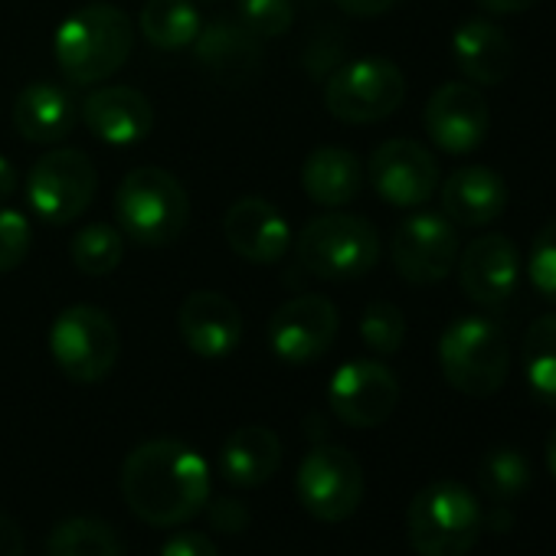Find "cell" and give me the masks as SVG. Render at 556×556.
I'll list each match as a JSON object with an SVG mask.
<instances>
[{
    "instance_id": "obj_27",
    "label": "cell",
    "mask_w": 556,
    "mask_h": 556,
    "mask_svg": "<svg viewBox=\"0 0 556 556\" xmlns=\"http://www.w3.org/2000/svg\"><path fill=\"white\" fill-rule=\"evenodd\" d=\"M520 361L533 396L556 409V315H543L527 328Z\"/></svg>"
},
{
    "instance_id": "obj_13",
    "label": "cell",
    "mask_w": 556,
    "mask_h": 556,
    "mask_svg": "<svg viewBox=\"0 0 556 556\" xmlns=\"http://www.w3.org/2000/svg\"><path fill=\"white\" fill-rule=\"evenodd\" d=\"M328 403L344 426H383L400 403V380L380 361H351L338 367L328 387Z\"/></svg>"
},
{
    "instance_id": "obj_16",
    "label": "cell",
    "mask_w": 556,
    "mask_h": 556,
    "mask_svg": "<svg viewBox=\"0 0 556 556\" xmlns=\"http://www.w3.org/2000/svg\"><path fill=\"white\" fill-rule=\"evenodd\" d=\"M455 268H458V286L465 299L484 308H497L517 289L520 255H517V245L504 232H484L458 252Z\"/></svg>"
},
{
    "instance_id": "obj_36",
    "label": "cell",
    "mask_w": 556,
    "mask_h": 556,
    "mask_svg": "<svg viewBox=\"0 0 556 556\" xmlns=\"http://www.w3.org/2000/svg\"><path fill=\"white\" fill-rule=\"evenodd\" d=\"M161 556H219V549L203 533H177L164 543Z\"/></svg>"
},
{
    "instance_id": "obj_8",
    "label": "cell",
    "mask_w": 556,
    "mask_h": 556,
    "mask_svg": "<svg viewBox=\"0 0 556 556\" xmlns=\"http://www.w3.org/2000/svg\"><path fill=\"white\" fill-rule=\"evenodd\" d=\"M406 99L403 70L383 56H361L334 70L325 86V109L344 125H374L390 118Z\"/></svg>"
},
{
    "instance_id": "obj_2",
    "label": "cell",
    "mask_w": 556,
    "mask_h": 556,
    "mask_svg": "<svg viewBox=\"0 0 556 556\" xmlns=\"http://www.w3.org/2000/svg\"><path fill=\"white\" fill-rule=\"evenodd\" d=\"M131 47V17L115 4H86L73 11L53 37L56 66L73 86H96L115 76L128 63Z\"/></svg>"
},
{
    "instance_id": "obj_11",
    "label": "cell",
    "mask_w": 556,
    "mask_h": 556,
    "mask_svg": "<svg viewBox=\"0 0 556 556\" xmlns=\"http://www.w3.org/2000/svg\"><path fill=\"white\" fill-rule=\"evenodd\" d=\"M458 229L445 213L419 210L409 213L390 242V255L396 271L409 286H435L452 275L458 262Z\"/></svg>"
},
{
    "instance_id": "obj_6",
    "label": "cell",
    "mask_w": 556,
    "mask_h": 556,
    "mask_svg": "<svg viewBox=\"0 0 556 556\" xmlns=\"http://www.w3.org/2000/svg\"><path fill=\"white\" fill-rule=\"evenodd\" d=\"M295 249L312 275L351 282L380 262V232L357 213H325L299 232Z\"/></svg>"
},
{
    "instance_id": "obj_21",
    "label": "cell",
    "mask_w": 556,
    "mask_h": 556,
    "mask_svg": "<svg viewBox=\"0 0 556 556\" xmlns=\"http://www.w3.org/2000/svg\"><path fill=\"white\" fill-rule=\"evenodd\" d=\"M439 197H442V213L455 226H471V229L494 223L510 200L504 177L484 164H465L452 170L448 180L439 184Z\"/></svg>"
},
{
    "instance_id": "obj_14",
    "label": "cell",
    "mask_w": 556,
    "mask_h": 556,
    "mask_svg": "<svg viewBox=\"0 0 556 556\" xmlns=\"http://www.w3.org/2000/svg\"><path fill=\"white\" fill-rule=\"evenodd\" d=\"M370 187L390 206H422L439 190V164L413 138H390L370 154Z\"/></svg>"
},
{
    "instance_id": "obj_19",
    "label": "cell",
    "mask_w": 556,
    "mask_h": 556,
    "mask_svg": "<svg viewBox=\"0 0 556 556\" xmlns=\"http://www.w3.org/2000/svg\"><path fill=\"white\" fill-rule=\"evenodd\" d=\"M177 331L184 344L206 361L232 354L242 341V315L219 292H190L177 312Z\"/></svg>"
},
{
    "instance_id": "obj_23",
    "label": "cell",
    "mask_w": 556,
    "mask_h": 556,
    "mask_svg": "<svg viewBox=\"0 0 556 556\" xmlns=\"http://www.w3.org/2000/svg\"><path fill=\"white\" fill-rule=\"evenodd\" d=\"M452 56L475 86H501L514 73V43L491 21H468L452 37Z\"/></svg>"
},
{
    "instance_id": "obj_9",
    "label": "cell",
    "mask_w": 556,
    "mask_h": 556,
    "mask_svg": "<svg viewBox=\"0 0 556 556\" xmlns=\"http://www.w3.org/2000/svg\"><path fill=\"white\" fill-rule=\"evenodd\" d=\"M99 190V174L89 154L76 148H56L43 154L27 177V203L30 210L56 226L79 219Z\"/></svg>"
},
{
    "instance_id": "obj_40",
    "label": "cell",
    "mask_w": 556,
    "mask_h": 556,
    "mask_svg": "<svg viewBox=\"0 0 556 556\" xmlns=\"http://www.w3.org/2000/svg\"><path fill=\"white\" fill-rule=\"evenodd\" d=\"M14 190H17V167L0 154V200L14 197Z\"/></svg>"
},
{
    "instance_id": "obj_35",
    "label": "cell",
    "mask_w": 556,
    "mask_h": 556,
    "mask_svg": "<svg viewBox=\"0 0 556 556\" xmlns=\"http://www.w3.org/2000/svg\"><path fill=\"white\" fill-rule=\"evenodd\" d=\"M210 523H213L219 533H239V530L249 523L245 504H239L236 497H216L213 507H210Z\"/></svg>"
},
{
    "instance_id": "obj_10",
    "label": "cell",
    "mask_w": 556,
    "mask_h": 556,
    "mask_svg": "<svg viewBox=\"0 0 556 556\" xmlns=\"http://www.w3.org/2000/svg\"><path fill=\"white\" fill-rule=\"evenodd\" d=\"M299 497L305 510L325 523H341L364 501V468L341 445H318L299 468Z\"/></svg>"
},
{
    "instance_id": "obj_34",
    "label": "cell",
    "mask_w": 556,
    "mask_h": 556,
    "mask_svg": "<svg viewBox=\"0 0 556 556\" xmlns=\"http://www.w3.org/2000/svg\"><path fill=\"white\" fill-rule=\"evenodd\" d=\"M30 242L34 229L27 216L17 210H0V275L24 265V258L30 255Z\"/></svg>"
},
{
    "instance_id": "obj_24",
    "label": "cell",
    "mask_w": 556,
    "mask_h": 556,
    "mask_svg": "<svg viewBox=\"0 0 556 556\" xmlns=\"http://www.w3.org/2000/svg\"><path fill=\"white\" fill-rule=\"evenodd\" d=\"M282 468V442L268 426H242L219 448V475L232 488H258Z\"/></svg>"
},
{
    "instance_id": "obj_26",
    "label": "cell",
    "mask_w": 556,
    "mask_h": 556,
    "mask_svg": "<svg viewBox=\"0 0 556 556\" xmlns=\"http://www.w3.org/2000/svg\"><path fill=\"white\" fill-rule=\"evenodd\" d=\"M138 27L154 50L177 53L187 50L200 34V14L190 0H148L141 8Z\"/></svg>"
},
{
    "instance_id": "obj_39",
    "label": "cell",
    "mask_w": 556,
    "mask_h": 556,
    "mask_svg": "<svg viewBox=\"0 0 556 556\" xmlns=\"http://www.w3.org/2000/svg\"><path fill=\"white\" fill-rule=\"evenodd\" d=\"M478 8H484L488 14H523L530 8H536L540 0H475Z\"/></svg>"
},
{
    "instance_id": "obj_42",
    "label": "cell",
    "mask_w": 556,
    "mask_h": 556,
    "mask_svg": "<svg viewBox=\"0 0 556 556\" xmlns=\"http://www.w3.org/2000/svg\"><path fill=\"white\" fill-rule=\"evenodd\" d=\"M546 468H549V475L556 478V429H553L549 439H546Z\"/></svg>"
},
{
    "instance_id": "obj_4",
    "label": "cell",
    "mask_w": 556,
    "mask_h": 556,
    "mask_svg": "<svg viewBox=\"0 0 556 556\" xmlns=\"http://www.w3.org/2000/svg\"><path fill=\"white\" fill-rule=\"evenodd\" d=\"M439 367L452 390L475 400L494 396L510 374L507 334L491 318L465 315L442 331Z\"/></svg>"
},
{
    "instance_id": "obj_29",
    "label": "cell",
    "mask_w": 556,
    "mask_h": 556,
    "mask_svg": "<svg viewBox=\"0 0 556 556\" xmlns=\"http://www.w3.org/2000/svg\"><path fill=\"white\" fill-rule=\"evenodd\" d=\"M73 262L86 275H109L125 258V232L109 223H89L73 236Z\"/></svg>"
},
{
    "instance_id": "obj_31",
    "label": "cell",
    "mask_w": 556,
    "mask_h": 556,
    "mask_svg": "<svg viewBox=\"0 0 556 556\" xmlns=\"http://www.w3.org/2000/svg\"><path fill=\"white\" fill-rule=\"evenodd\" d=\"M361 338L374 354L390 357L406 341V315L393 302H374L361 318Z\"/></svg>"
},
{
    "instance_id": "obj_28",
    "label": "cell",
    "mask_w": 556,
    "mask_h": 556,
    "mask_svg": "<svg viewBox=\"0 0 556 556\" xmlns=\"http://www.w3.org/2000/svg\"><path fill=\"white\" fill-rule=\"evenodd\" d=\"M47 556H125L118 533L96 517H66L47 543Z\"/></svg>"
},
{
    "instance_id": "obj_1",
    "label": "cell",
    "mask_w": 556,
    "mask_h": 556,
    "mask_svg": "<svg viewBox=\"0 0 556 556\" xmlns=\"http://www.w3.org/2000/svg\"><path fill=\"white\" fill-rule=\"evenodd\" d=\"M122 494L138 520L151 527H180L206 507L210 468L187 442L151 439L125 458Z\"/></svg>"
},
{
    "instance_id": "obj_17",
    "label": "cell",
    "mask_w": 556,
    "mask_h": 556,
    "mask_svg": "<svg viewBox=\"0 0 556 556\" xmlns=\"http://www.w3.org/2000/svg\"><path fill=\"white\" fill-rule=\"evenodd\" d=\"M223 236L229 249L252 265L282 262L292 245V229L286 216L262 197H242L226 210Z\"/></svg>"
},
{
    "instance_id": "obj_38",
    "label": "cell",
    "mask_w": 556,
    "mask_h": 556,
    "mask_svg": "<svg viewBox=\"0 0 556 556\" xmlns=\"http://www.w3.org/2000/svg\"><path fill=\"white\" fill-rule=\"evenodd\" d=\"M334 4L351 17H380L396 4V0H334Z\"/></svg>"
},
{
    "instance_id": "obj_18",
    "label": "cell",
    "mask_w": 556,
    "mask_h": 556,
    "mask_svg": "<svg viewBox=\"0 0 556 556\" xmlns=\"http://www.w3.org/2000/svg\"><path fill=\"white\" fill-rule=\"evenodd\" d=\"M190 47L197 66L223 86L252 83L262 70V40L252 37L239 21H213L200 27Z\"/></svg>"
},
{
    "instance_id": "obj_5",
    "label": "cell",
    "mask_w": 556,
    "mask_h": 556,
    "mask_svg": "<svg viewBox=\"0 0 556 556\" xmlns=\"http://www.w3.org/2000/svg\"><path fill=\"white\" fill-rule=\"evenodd\" d=\"M478 497L458 481L426 484L406 514V533L419 556H468L481 536Z\"/></svg>"
},
{
    "instance_id": "obj_33",
    "label": "cell",
    "mask_w": 556,
    "mask_h": 556,
    "mask_svg": "<svg viewBox=\"0 0 556 556\" xmlns=\"http://www.w3.org/2000/svg\"><path fill=\"white\" fill-rule=\"evenodd\" d=\"M530 282L533 289L556 305V219H549L536 239H533V249H530Z\"/></svg>"
},
{
    "instance_id": "obj_32",
    "label": "cell",
    "mask_w": 556,
    "mask_h": 556,
    "mask_svg": "<svg viewBox=\"0 0 556 556\" xmlns=\"http://www.w3.org/2000/svg\"><path fill=\"white\" fill-rule=\"evenodd\" d=\"M236 21L258 40L282 37L295 24L292 0H236Z\"/></svg>"
},
{
    "instance_id": "obj_7",
    "label": "cell",
    "mask_w": 556,
    "mask_h": 556,
    "mask_svg": "<svg viewBox=\"0 0 556 556\" xmlns=\"http://www.w3.org/2000/svg\"><path fill=\"white\" fill-rule=\"evenodd\" d=\"M122 338L115 321L96 305H73L50 328V354L73 383H99L118 364Z\"/></svg>"
},
{
    "instance_id": "obj_3",
    "label": "cell",
    "mask_w": 556,
    "mask_h": 556,
    "mask_svg": "<svg viewBox=\"0 0 556 556\" xmlns=\"http://www.w3.org/2000/svg\"><path fill=\"white\" fill-rule=\"evenodd\" d=\"M115 216L122 232L138 245H170L187 229L190 197L170 170L135 167L115 190Z\"/></svg>"
},
{
    "instance_id": "obj_25",
    "label": "cell",
    "mask_w": 556,
    "mask_h": 556,
    "mask_svg": "<svg viewBox=\"0 0 556 556\" xmlns=\"http://www.w3.org/2000/svg\"><path fill=\"white\" fill-rule=\"evenodd\" d=\"M302 187L321 206H348L364 187V164L348 148H318L302 167Z\"/></svg>"
},
{
    "instance_id": "obj_22",
    "label": "cell",
    "mask_w": 556,
    "mask_h": 556,
    "mask_svg": "<svg viewBox=\"0 0 556 556\" xmlns=\"http://www.w3.org/2000/svg\"><path fill=\"white\" fill-rule=\"evenodd\" d=\"M79 122V105L73 96L50 79L30 83L14 102V128L30 144H56L73 135Z\"/></svg>"
},
{
    "instance_id": "obj_37",
    "label": "cell",
    "mask_w": 556,
    "mask_h": 556,
    "mask_svg": "<svg viewBox=\"0 0 556 556\" xmlns=\"http://www.w3.org/2000/svg\"><path fill=\"white\" fill-rule=\"evenodd\" d=\"M24 549L27 543H24L21 527L8 514H0V556H24Z\"/></svg>"
},
{
    "instance_id": "obj_12",
    "label": "cell",
    "mask_w": 556,
    "mask_h": 556,
    "mask_svg": "<svg viewBox=\"0 0 556 556\" xmlns=\"http://www.w3.org/2000/svg\"><path fill=\"white\" fill-rule=\"evenodd\" d=\"M338 308L325 295H299L286 302L268 321V344L286 364H315L338 341Z\"/></svg>"
},
{
    "instance_id": "obj_41",
    "label": "cell",
    "mask_w": 556,
    "mask_h": 556,
    "mask_svg": "<svg viewBox=\"0 0 556 556\" xmlns=\"http://www.w3.org/2000/svg\"><path fill=\"white\" fill-rule=\"evenodd\" d=\"M488 523H491V527H494L497 533H504V530H507V527L514 523V514H507L504 507H497V510H494V514L488 517Z\"/></svg>"
},
{
    "instance_id": "obj_20",
    "label": "cell",
    "mask_w": 556,
    "mask_h": 556,
    "mask_svg": "<svg viewBox=\"0 0 556 556\" xmlns=\"http://www.w3.org/2000/svg\"><path fill=\"white\" fill-rule=\"evenodd\" d=\"M83 122L86 128L115 148L138 144L154 128V105L144 92L131 86H105L86 96L83 102Z\"/></svg>"
},
{
    "instance_id": "obj_15",
    "label": "cell",
    "mask_w": 556,
    "mask_h": 556,
    "mask_svg": "<svg viewBox=\"0 0 556 556\" xmlns=\"http://www.w3.org/2000/svg\"><path fill=\"white\" fill-rule=\"evenodd\" d=\"M422 125L429 141L445 154H471L491 128V112L484 96L468 83L439 86L422 112Z\"/></svg>"
},
{
    "instance_id": "obj_30",
    "label": "cell",
    "mask_w": 556,
    "mask_h": 556,
    "mask_svg": "<svg viewBox=\"0 0 556 556\" xmlns=\"http://www.w3.org/2000/svg\"><path fill=\"white\" fill-rule=\"evenodd\" d=\"M530 462L523 452L510 448V445H497L491 448L484 458H481V468H478V481L484 488L488 497L494 501H514L520 497L527 488H530Z\"/></svg>"
}]
</instances>
